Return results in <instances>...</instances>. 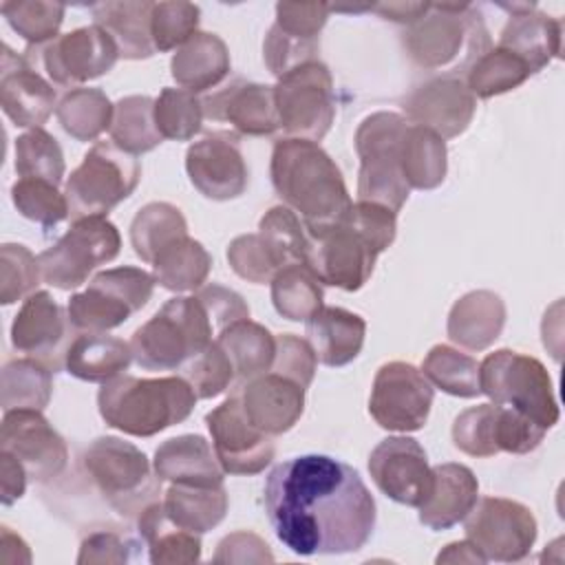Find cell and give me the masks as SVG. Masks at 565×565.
I'll return each mask as SVG.
<instances>
[{
	"mask_svg": "<svg viewBox=\"0 0 565 565\" xmlns=\"http://www.w3.org/2000/svg\"><path fill=\"white\" fill-rule=\"evenodd\" d=\"M263 503L274 534L298 556L358 552L377 519L358 470L329 455H300L274 466Z\"/></svg>",
	"mask_w": 565,
	"mask_h": 565,
	"instance_id": "cell-1",
	"label": "cell"
},
{
	"mask_svg": "<svg viewBox=\"0 0 565 565\" xmlns=\"http://www.w3.org/2000/svg\"><path fill=\"white\" fill-rule=\"evenodd\" d=\"M397 234V214L384 205L358 201L333 225L307 234L305 265L322 282L344 291H358L373 274L377 256Z\"/></svg>",
	"mask_w": 565,
	"mask_h": 565,
	"instance_id": "cell-2",
	"label": "cell"
},
{
	"mask_svg": "<svg viewBox=\"0 0 565 565\" xmlns=\"http://www.w3.org/2000/svg\"><path fill=\"white\" fill-rule=\"evenodd\" d=\"M269 174L276 194L300 214L307 234L338 223L353 205L338 163L316 141L278 139L271 150Z\"/></svg>",
	"mask_w": 565,
	"mask_h": 565,
	"instance_id": "cell-3",
	"label": "cell"
},
{
	"mask_svg": "<svg viewBox=\"0 0 565 565\" xmlns=\"http://www.w3.org/2000/svg\"><path fill=\"white\" fill-rule=\"evenodd\" d=\"M402 46L415 66L461 77L490 49V33L472 4L430 2L428 11L402 33Z\"/></svg>",
	"mask_w": 565,
	"mask_h": 565,
	"instance_id": "cell-4",
	"label": "cell"
},
{
	"mask_svg": "<svg viewBox=\"0 0 565 565\" xmlns=\"http://www.w3.org/2000/svg\"><path fill=\"white\" fill-rule=\"evenodd\" d=\"M196 399L192 386L181 375H119L102 384L97 408L110 428L132 437H152L185 422L192 415Z\"/></svg>",
	"mask_w": 565,
	"mask_h": 565,
	"instance_id": "cell-5",
	"label": "cell"
},
{
	"mask_svg": "<svg viewBox=\"0 0 565 565\" xmlns=\"http://www.w3.org/2000/svg\"><path fill=\"white\" fill-rule=\"evenodd\" d=\"M212 320L196 296L170 298L132 338V360L146 371H179L212 342Z\"/></svg>",
	"mask_w": 565,
	"mask_h": 565,
	"instance_id": "cell-6",
	"label": "cell"
},
{
	"mask_svg": "<svg viewBox=\"0 0 565 565\" xmlns=\"http://www.w3.org/2000/svg\"><path fill=\"white\" fill-rule=\"evenodd\" d=\"M408 119L399 113L377 110L364 117L355 130V152L360 157L358 201H369L399 212L411 188L402 174L399 150Z\"/></svg>",
	"mask_w": 565,
	"mask_h": 565,
	"instance_id": "cell-7",
	"label": "cell"
},
{
	"mask_svg": "<svg viewBox=\"0 0 565 565\" xmlns=\"http://www.w3.org/2000/svg\"><path fill=\"white\" fill-rule=\"evenodd\" d=\"M479 386L492 404L530 417L545 430L558 422V402L547 369L532 355L499 349L479 362Z\"/></svg>",
	"mask_w": 565,
	"mask_h": 565,
	"instance_id": "cell-8",
	"label": "cell"
},
{
	"mask_svg": "<svg viewBox=\"0 0 565 565\" xmlns=\"http://www.w3.org/2000/svg\"><path fill=\"white\" fill-rule=\"evenodd\" d=\"M139 181L141 166L135 154L124 152L113 141H97L66 179L64 194L71 218L106 216L135 192Z\"/></svg>",
	"mask_w": 565,
	"mask_h": 565,
	"instance_id": "cell-9",
	"label": "cell"
},
{
	"mask_svg": "<svg viewBox=\"0 0 565 565\" xmlns=\"http://www.w3.org/2000/svg\"><path fill=\"white\" fill-rule=\"evenodd\" d=\"M154 276L141 267L121 265L93 276L88 287L73 294L66 311L75 331L106 333L141 311L154 291Z\"/></svg>",
	"mask_w": 565,
	"mask_h": 565,
	"instance_id": "cell-10",
	"label": "cell"
},
{
	"mask_svg": "<svg viewBox=\"0 0 565 565\" xmlns=\"http://www.w3.org/2000/svg\"><path fill=\"white\" fill-rule=\"evenodd\" d=\"M82 468L117 512H141L157 494L159 479L148 457L130 441L113 435L93 439L82 452Z\"/></svg>",
	"mask_w": 565,
	"mask_h": 565,
	"instance_id": "cell-11",
	"label": "cell"
},
{
	"mask_svg": "<svg viewBox=\"0 0 565 565\" xmlns=\"http://www.w3.org/2000/svg\"><path fill=\"white\" fill-rule=\"evenodd\" d=\"M119 249V230L106 216L77 218L57 243L38 256L42 280L55 289H77L95 267L117 258Z\"/></svg>",
	"mask_w": 565,
	"mask_h": 565,
	"instance_id": "cell-12",
	"label": "cell"
},
{
	"mask_svg": "<svg viewBox=\"0 0 565 565\" xmlns=\"http://www.w3.org/2000/svg\"><path fill=\"white\" fill-rule=\"evenodd\" d=\"M280 128L287 137L320 141L335 119L333 77L320 60L282 75L274 86Z\"/></svg>",
	"mask_w": 565,
	"mask_h": 565,
	"instance_id": "cell-13",
	"label": "cell"
},
{
	"mask_svg": "<svg viewBox=\"0 0 565 565\" xmlns=\"http://www.w3.org/2000/svg\"><path fill=\"white\" fill-rule=\"evenodd\" d=\"M24 57L31 66L40 62L55 86L79 88L106 75L119 60V49L102 26L90 24L57 35L44 46H29Z\"/></svg>",
	"mask_w": 565,
	"mask_h": 565,
	"instance_id": "cell-14",
	"label": "cell"
},
{
	"mask_svg": "<svg viewBox=\"0 0 565 565\" xmlns=\"http://www.w3.org/2000/svg\"><path fill=\"white\" fill-rule=\"evenodd\" d=\"M463 521L466 539L486 561L497 563L523 561L532 552L539 534L532 510L505 497L477 499Z\"/></svg>",
	"mask_w": 565,
	"mask_h": 565,
	"instance_id": "cell-15",
	"label": "cell"
},
{
	"mask_svg": "<svg viewBox=\"0 0 565 565\" xmlns=\"http://www.w3.org/2000/svg\"><path fill=\"white\" fill-rule=\"evenodd\" d=\"M433 384L411 362L393 360L377 369L369 397V413L384 430L415 433L428 422Z\"/></svg>",
	"mask_w": 565,
	"mask_h": 565,
	"instance_id": "cell-16",
	"label": "cell"
},
{
	"mask_svg": "<svg viewBox=\"0 0 565 565\" xmlns=\"http://www.w3.org/2000/svg\"><path fill=\"white\" fill-rule=\"evenodd\" d=\"M0 450L11 452L26 470L29 479L46 483L62 475L68 463L64 437L49 424L42 411H7L0 428Z\"/></svg>",
	"mask_w": 565,
	"mask_h": 565,
	"instance_id": "cell-17",
	"label": "cell"
},
{
	"mask_svg": "<svg viewBox=\"0 0 565 565\" xmlns=\"http://www.w3.org/2000/svg\"><path fill=\"white\" fill-rule=\"evenodd\" d=\"M205 424L212 435L216 459L227 475L249 477L263 472L271 463L276 455L271 435H265L249 424L236 393L210 411L205 415Z\"/></svg>",
	"mask_w": 565,
	"mask_h": 565,
	"instance_id": "cell-18",
	"label": "cell"
},
{
	"mask_svg": "<svg viewBox=\"0 0 565 565\" xmlns=\"http://www.w3.org/2000/svg\"><path fill=\"white\" fill-rule=\"evenodd\" d=\"M369 475L382 494L408 508H419L433 490L426 450L406 435L386 437L371 450Z\"/></svg>",
	"mask_w": 565,
	"mask_h": 565,
	"instance_id": "cell-19",
	"label": "cell"
},
{
	"mask_svg": "<svg viewBox=\"0 0 565 565\" xmlns=\"http://www.w3.org/2000/svg\"><path fill=\"white\" fill-rule=\"evenodd\" d=\"M190 183L210 201H232L245 194L249 170L238 139L227 132H210L185 152Z\"/></svg>",
	"mask_w": 565,
	"mask_h": 565,
	"instance_id": "cell-20",
	"label": "cell"
},
{
	"mask_svg": "<svg viewBox=\"0 0 565 565\" xmlns=\"http://www.w3.org/2000/svg\"><path fill=\"white\" fill-rule=\"evenodd\" d=\"M71 329L68 311L49 291H33L24 298L11 322V347L18 353L40 360L55 373L64 366Z\"/></svg>",
	"mask_w": 565,
	"mask_h": 565,
	"instance_id": "cell-21",
	"label": "cell"
},
{
	"mask_svg": "<svg viewBox=\"0 0 565 565\" xmlns=\"http://www.w3.org/2000/svg\"><path fill=\"white\" fill-rule=\"evenodd\" d=\"M475 110L477 97L463 77L435 75L415 86L404 99L408 124L428 128L444 141L459 137L470 126Z\"/></svg>",
	"mask_w": 565,
	"mask_h": 565,
	"instance_id": "cell-22",
	"label": "cell"
},
{
	"mask_svg": "<svg viewBox=\"0 0 565 565\" xmlns=\"http://www.w3.org/2000/svg\"><path fill=\"white\" fill-rule=\"evenodd\" d=\"M0 106L18 128H42L57 108V93L24 55L2 46Z\"/></svg>",
	"mask_w": 565,
	"mask_h": 565,
	"instance_id": "cell-23",
	"label": "cell"
},
{
	"mask_svg": "<svg viewBox=\"0 0 565 565\" xmlns=\"http://www.w3.org/2000/svg\"><path fill=\"white\" fill-rule=\"evenodd\" d=\"M236 395L249 424L271 437L291 430L305 411V386L271 371L238 384Z\"/></svg>",
	"mask_w": 565,
	"mask_h": 565,
	"instance_id": "cell-24",
	"label": "cell"
},
{
	"mask_svg": "<svg viewBox=\"0 0 565 565\" xmlns=\"http://www.w3.org/2000/svg\"><path fill=\"white\" fill-rule=\"evenodd\" d=\"M203 113L212 121H227L236 132L249 137L274 135L280 128L274 86L258 82H234L203 99Z\"/></svg>",
	"mask_w": 565,
	"mask_h": 565,
	"instance_id": "cell-25",
	"label": "cell"
},
{
	"mask_svg": "<svg viewBox=\"0 0 565 565\" xmlns=\"http://www.w3.org/2000/svg\"><path fill=\"white\" fill-rule=\"evenodd\" d=\"M479 499V481L463 463H439L433 468V490L419 505V523L433 532L463 521Z\"/></svg>",
	"mask_w": 565,
	"mask_h": 565,
	"instance_id": "cell-26",
	"label": "cell"
},
{
	"mask_svg": "<svg viewBox=\"0 0 565 565\" xmlns=\"http://www.w3.org/2000/svg\"><path fill=\"white\" fill-rule=\"evenodd\" d=\"M154 477L183 486H223L221 468L210 441L201 435H179L166 439L152 459Z\"/></svg>",
	"mask_w": 565,
	"mask_h": 565,
	"instance_id": "cell-27",
	"label": "cell"
},
{
	"mask_svg": "<svg viewBox=\"0 0 565 565\" xmlns=\"http://www.w3.org/2000/svg\"><path fill=\"white\" fill-rule=\"evenodd\" d=\"M505 302L490 289L463 294L448 313V338L468 351H483L501 335L505 327Z\"/></svg>",
	"mask_w": 565,
	"mask_h": 565,
	"instance_id": "cell-28",
	"label": "cell"
},
{
	"mask_svg": "<svg viewBox=\"0 0 565 565\" xmlns=\"http://www.w3.org/2000/svg\"><path fill=\"white\" fill-rule=\"evenodd\" d=\"M364 318L342 307L322 305L307 320V342L324 366L338 369L353 362L364 347Z\"/></svg>",
	"mask_w": 565,
	"mask_h": 565,
	"instance_id": "cell-29",
	"label": "cell"
},
{
	"mask_svg": "<svg viewBox=\"0 0 565 565\" xmlns=\"http://www.w3.org/2000/svg\"><path fill=\"white\" fill-rule=\"evenodd\" d=\"M232 71V57L227 44L207 31L192 35L170 60V75L194 95L216 88Z\"/></svg>",
	"mask_w": 565,
	"mask_h": 565,
	"instance_id": "cell-30",
	"label": "cell"
},
{
	"mask_svg": "<svg viewBox=\"0 0 565 565\" xmlns=\"http://www.w3.org/2000/svg\"><path fill=\"white\" fill-rule=\"evenodd\" d=\"M93 20L102 26L119 49L124 60H146L157 53L150 33L152 2H130V0H108L90 7Z\"/></svg>",
	"mask_w": 565,
	"mask_h": 565,
	"instance_id": "cell-31",
	"label": "cell"
},
{
	"mask_svg": "<svg viewBox=\"0 0 565 565\" xmlns=\"http://www.w3.org/2000/svg\"><path fill=\"white\" fill-rule=\"evenodd\" d=\"M497 46L519 55L534 75L561 55V22L539 13L536 7L523 13H512L501 29Z\"/></svg>",
	"mask_w": 565,
	"mask_h": 565,
	"instance_id": "cell-32",
	"label": "cell"
},
{
	"mask_svg": "<svg viewBox=\"0 0 565 565\" xmlns=\"http://www.w3.org/2000/svg\"><path fill=\"white\" fill-rule=\"evenodd\" d=\"M130 342L108 333H82L77 335L64 358V369L82 382L106 384L130 366Z\"/></svg>",
	"mask_w": 565,
	"mask_h": 565,
	"instance_id": "cell-33",
	"label": "cell"
},
{
	"mask_svg": "<svg viewBox=\"0 0 565 565\" xmlns=\"http://www.w3.org/2000/svg\"><path fill=\"white\" fill-rule=\"evenodd\" d=\"M137 527L154 565H188L201 558V534L172 523L161 501H150L139 512Z\"/></svg>",
	"mask_w": 565,
	"mask_h": 565,
	"instance_id": "cell-34",
	"label": "cell"
},
{
	"mask_svg": "<svg viewBox=\"0 0 565 565\" xmlns=\"http://www.w3.org/2000/svg\"><path fill=\"white\" fill-rule=\"evenodd\" d=\"M216 344L227 353L241 384L271 371L276 358V335L249 318L218 331Z\"/></svg>",
	"mask_w": 565,
	"mask_h": 565,
	"instance_id": "cell-35",
	"label": "cell"
},
{
	"mask_svg": "<svg viewBox=\"0 0 565 565\" xmlns=\"http://www.w3.org/2000/svg\"><path fill=\"white\" fill-rule=\"evenodd\" d=\"M161 503L172 523L194 534H205L225 519L230 499L225 486L170 483Z\"/></svg>",
	"mask_w": 565,
	"mask_h": 565,
	"instance_id": "cell-36",
	"label": "cell"
},
{
	"mask_svg": "<svg viewBox=\"0 0 565 565\" xmlns=\"http://www.w3.org/2000/svg\"><path fill=\"white\" fill-rule=\"evenodd\" d=\"M399 163L408 188L435 190L444 183L448 170L446 141L428 128L408 124L402 139Z\"/></svg>",
	"mask_w": 565,
	"mask_h": 565,
	"instance_id": "cell-37",
	"label": "cell"
},
{
	"mask_svg": "<svg viewBox=\"0 0 565 565\" xmlns=\"http://www.w3.org/2000/svg\"><path fill=\"white\" fill-rule=\"evenodd\" d=\"M183 236H188V221L183 212L168 201L146 203L130 223L132 249L150 265L166 247Z\"/></svg>",
	"mask_w": 565,
	"mask_h": 565,
	"instance_id": "cell-38",
	"label": "cell"
},
{
	"mask_svg": "<svg viewBox=\"0 0 565 565\" xmlns=\"http://www.w3.org/2000/svg\"><path fill=\"white\" fill-rule=\"evenodd\" d=\"M210 269L212 256L199 241L190 236L174 241L152 263L154 280L174 294L201 289L210 276Z\"/></svg>",
	"mask_w": 565,
	"mask_h": 565,
	"instance_id": "cell-39",
	"label": "cell"
},
{
	"mask_svg": "<svg viewBox=\"0 0 565 565\" xmlns=\"http://www.w3.org/2000/svg\"><path fill=\"white\" fill-rule=\"evenodd\" d=\"M115 104L102 88H71L57 102L55 117L62 130L77 141H95L110 130Z\"/></svg>",
	"mask_w": 565,
	"mask_h": 565,
	"instance_id": "cell-40",
	"label": "cell"
},
{
	"mask_svg": "<svg viewBox=\"0 0 565 565\" xmlns=\"http://www.w3.org/2000/svg\"><path fill=\"white\" fill-rule=\"evenodd\" d=\"M110 139L128 154L154 150L163 137L154 124V99L148 95H128L115 104Z\"/></svg>",
	"mask_w": 565,
	"mask_h": 565,
	"instance_id": "cell-41",
	"label": "cell"
},
{
	"mask_svg": "<svg viewBox=\"0 0 565 565\" xmlns=\"http://www.w3.org/2000/svg\"><path fill=\"white\" fill-rule=\"evenodd\" d=\"M269 285L274 309L285 320L307 322L324 305L322 282L302 263L282 267Z\"/></svg>",
	"mask_w": 565,
	"mask_h": 565,
	"instance_id": "cell-42",
	"label": "cell"
},
{
	"mask_svg": "<svg viewBox=\"0 0 565 565\" xmlns=\"http://www.w3.org/2000/svg\"><path fill=\"white\" fill-rule=\"evenodd\" d=\"M53 395V371L35 358H18L2 369V411H44Z\"/></svg>",
	"mask_w": 565,
	"mask_h": 565,
	"instance_id": "cell-43",
	"label": "cell"
},
{
	"mask_svg": "<svg viewBox=\"0 0 565 565\" xmlns=\"http://www.w3.org/2000/svg\"><path fill=\"white\" fill-rule=\"evenodd\" d=\"M532 75L530 66L503 46H490L466 73V86L479 99L519 88Z\"/></svg>",
	"mask_w": 565,
	"mask_h": 565,
	"instance_id": "cell-44",
	"label": "cell"
},
{
	"mask_svg": "<svg viewBox=\"0 0 565 565\" xmlns=\"http://www.w3.org/2000/svg\"><path fill=\"white\" fill-rule=\"evenodd\" d=\"M426 380L455 397H477L479 386V362L448 344H435L419 369Z\"/></svg>",
	"mask_w": 565,
	"mask_h": 565,
	"instance_id": "cell-45",
	"label": "cell"
},
{
	"mask_svg": "<svg viewBox=\"0 0 565 565\" xmlns=\"http://www.w3.org/2000/svg\"><path fill=\"white\" fill-rule=\"evenodd\" d=\"M258 236L263 238L280 269L298 263L305 265L309 236L300 216L287 205H274L263 214L258 223Z\"/></svg>",
	"mask_w": 565,
	"mask_h": 565,
	"instance_id": "cell-46",
	"label": "cell"
},
{
	"mask_svg": "<svg viewBox=\"0 0 565 565\" xmlns=\"http://www.w3.org/2000/svg\"><path fill=\"white\" fill-rule=\"evenodd\" d=\"M64 172V152L44 128L26 130L15 139V174L20 179H44L60 185Z\"/></svg>",
	"mask_w": 565,
	"mask_h": 565,
	"instance_id": "cell-47",
	"label": "cell"
},
{
	"mask_svg": "<svg viewBox=\"0 0 565 565\" xmlns=\"http://www.w3.org/2000/svg\"><path fill=\"white\" fill-rule=\"evenodd\" d=\"M0 11L29 46H44L57 38L66 7L46 0H7L0 4Z\"/></svg>",
	"mask_w": 565,
	"mask_h": 565,
	"instance_id": "cell-48",
	"label": "cell"
},
{
	"mask_svg": "<svg viewBox=\"0 0 565 565\" xmlns=\"http://www.w3.org/2000/svg\"><path fill=\"white\" fill-rule=\"evenodd\" d=\"M203 99L185 88H163L154 99V124L163 139L190 141L203 126Z\"/></svg>",
	"mask_w": 565,
	"mask_h": 565,
	"instance_id": "cell-49",
	"label": "cell"
},
{
	"mask_svg": "<svg viewBox=\"0 0 565 565\" xmlns=\"http://www.w3.org/2000/svg\"><path fill=\"white\" fill-rule=\"evenodd\" d=\"M11 201L24 218L44 230H51L71 216L66 194L60 192V185L44 179H18L11 185Z\"/></svg>",
	"mask_w": 565,
	"mask_h": 565,
	"instance_id": "cell-50",
	"label": "cell"
},
{
	"mask_svg": "<svg viewBox=\"0 0 565 565\" xmlns=\"http://www.w3.org/2000/svg\"><path fill=\"white\" fill-rule=\"evenodd\" d=\"M179 371L199 399L218 397L236 380L234 366L227 353L216 344V340H212L201 353L188 360Z\"/></svg>",
	"mask_w": 565,
	"mask_h": 565,
	"instance_id": "cell-51",
	"label": "cell"
},
{
	"mask_svg": "<svg viewBox=\"0 0 565 565\" xmlns=\"http://www.w3.org/2000/svg\"><path fill=\"white\" fill-rule=\"evenodd\" d=\"M201 9L192 2H152L150 33L157 51L166 53L181 49L192 35L199 33Z\"/></svg>",
	"mask_w": 565,
	"mask_h": 565,
	"instance_id": "cell-52",
	"label": "cell"
},
{
	"mask_svg": "<svg viewBox=\"0 0 565 565\" xmlns=\"http://www.w3.org/2000/svg\"><path fill=\"white\" fill-rule=\"evenodd\" d=\"M499 404H479L461 411L452 422V444L470 457H494Z\"/></svg>",
	"mask_w": 565,
	"mask_h": 565,
	"instance_id": "cell-53",
	"label": "cell"
},
{
	"mask_svg": "<svg viewBox=\"0 0 565 565\" xmlns=\"http://www.w3.org/2000/svg\"><path fill=\"white\" fill-rule=\"evenodd\" d=\"M42 280L40 263L29 247L4 243L0 247V302L13 305L35 291Z\"/></svg>",
	"mask_w": 565,
	"mask_h": 565,
	"instance_id": "cell-54",
	"label": "cell"
},
{
	"mask_svg": "<svg viewBox=\"0 0 565 565\" xmlns=\"http://www.w3.org/2000/svg\"><path fill=\"white\" fill-rule=\"evenodd\" d=\"M227 263L236 276H241L247 282L265 285L271 282V278L278 274V265L263 243V238L256 234H241L227 245Z\"/></svg>",
	"mask_w": 565,
	"mask_h": 565,
	"instance_id": "cell-55",
	"label": "cell"
},
{
	"mask_svg": "<svg viewBox=\"0 0 565 565\" xmlns=\"http://www.w3.org/2000/svg\"><path fill=\"white\" fill-rule=\"evenodd\" d=\"M318 51H320V42L291 38V35L282 33L276 24H271V29L267 31L265 42H263V60H265L269 73L276 75L278 79L282 75L291 73L294 68L318 60Z\"/></svg>",
	"mask_w": 565,
	"mask_h": 565,
	"instance_id": "cell-56",
	"label": "cell"
},
{
	"mask_svg": "<svg viewBox=\"0 0 565 565\" xmlns=\"http://www.w3.org/2000/svg\"><path fill=\"white\" fill-rule=\"evenodd\" d=\"M318 366V358L311 349V344L296 333H280L276 335V358L271 364V373L285 375L300 386L309 388L313 382Z\"/></svg>",
	"mask_w": 565,
	"mask_h": 565,
	"instance_id": "cell-57",
	"label": "cell"
},
{
	"mask_svg": "<svg viewBox=\"0 0 565 565\" xmlns=\"http://www.w3.org/2000/svg\"><path fill=\"white\" fill-rule=\"evenodd\" d=\"M329 13L331 9L324 2H278L274 24L291 38L320 42Z\"/></svg>",
	"mask_w": 565,
	"mask_h": 565,
	"instance_id": "cell-58",
	"label": "cell"
},
{
	"mask_svg": "<svg viewBox=\"0 0 565 565\" xmlns=\"http://www.w3.org/2000/svg\"><path fill=\"white\" fill-rule=\"evenodd\" d=\"M196 298L205 307V311H207V316L212 320V327L218 329V331H223L225 327H230V324H234L238 320L249 318V307L243 300V296L236 294L230 287L218 285V282L203 285L199 289Z\"/></svg>",
	"mask_w": 565,
	"mask_h": 565,
	"instance_id": "cell-59",
	"label": "cell"
},
{
	"mask_svg": "<svg viewBox=\"0 0 565 565\" xmlns=\"http://www.w3.org/2000/svg\"><path fill=\"white\" fill-rule=\"evenodd\" d=\"M269 545L254 532H232L216 545L214 563H271Z\"/></svg>",
	"mask_w": 565,
	"mask_h": 565,
	"instance_id": "cell-60",
	"label": "cell"
},
{
	"mask_svg": "<svg viewBox=\"0 0 565 565\" xmlns=\"http://www.w3.org/2000/svg\"><path fill=\"white\" fill-rule=\"evenodd\" d=\"M130 547L132 543L126 541L124 536H119L117 532H108V530H99L88 534L82 545H79V554H77V563L86 565V563H128L130 561Z\"/></svg>",
	"mask_w": 565,
	"mask_h": 565,
	"instance_id": "cell-61",
	"label": "cell"
},
{
	"mask_svg": "<svg viewBox=\"0 0 565 565\" xmlns=\"http://www.w3.org/2000/svg\"><path fill=\"white\" fill-rule=\"evenodd\" d=\"M26 470L24 466L7 450H0V486H2V505L15 503L26 490Z\"/></svg>",
	"mask_w": 565,
	"mask_h": 565,
	"instance_id": "cell-62",
	"label": "cell"
},
{
	"mask_svg": "<svg viewBox=\"0 0 565 565\" xmlns=\"http://www.w3.org/2000/svg\"><path fill=\"white\" fill-rule=\"evenodd\" d=\"M428 4L430 2H380V4H369V11L380 13L384 20L408 26L428 11Z\"/></svg>",
	"mask_w": 565,
	"mask_h": 565,
	"instance_id": "cell-63",
	"label": "cell"
},
{
	"mask_svg": "<svg viewBox=\"0 0 565 565\" xmlns=\"http://www.w3.org/2000/svg\"><path fill=\"white\" fill-rule=\"evenodd\" d=\"M437 563H488L483 554L466 539L457 543H448L435 558Z\"/></svg>",
	"mask_w": 565,
	"mask_h": 565,
	"instance_id": "cell-64",
	"label": "cell"
}]
</instances>
